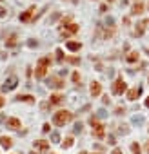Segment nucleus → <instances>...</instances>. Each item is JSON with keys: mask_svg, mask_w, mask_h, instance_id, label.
Masks as SVG:
<instances>
[{"mask_svg": "<svg viewBox=\"0 0 149 154\" xmlns=\"http://www.w3.org/2000/svg\"><path fill=\"white\" fill-rule=\"evenodd\" d=\"M73 132H74V134H78V132H82V123H77V125H74Z\"/></svg>", "mask_w": 149, "mask_h": 154, "instance_id": "obj_23", "label": "nucleus"}, {"mask_svg": "<svg viewBox=\"0 0 149 154\" xmlns=\"http://www.w3.org/2000/svg\"><path fill=\"white\" fill-rule=\"evenodd\" d=\"M35 147H37L38 151H42V152L49 151V143H47V142H44V140H38V142H35Z\"/></svg>", "mask_w": 149, "mask_h": 154, "instance_id": "obj_11", "label": "nucleus"}, {"mask_svg": "<svg viewBox=\"0 0 149 154\" xmlns=\"http://www.w3.org/2000/svg\"><path fill=\"white\" fill-rule=\"evenodd\" d=\"M6 45H9V47H13V45H17V36L11 35L8 40H6Z\"/></svg>", "mask_w": 149, "mask_h": 154, "instance_id": "obj_17", "label": "nucleus"}, {"mask_svg": "<svg viewBox=\"0 0 149 154\" xmlns=\"http://www.w3.org/2000/svg\"><path fill=\"white\" fill-rule=\"evenodd\" d=\"M117 114H124V107H118V109H117Z\"/></svg>", "mask_w": 149, "mask_h": 154, "instance_id": "obj_33", "label": "nucleus"}, {"mask_svg": "<svg viewBox=\"0 0 149 154\" xmlns=\"http://www.w3.org/2000/svg\"><path fill=\"white\" fill-rule=\"evenodd\" d=\"M89 122H91V125H93L95 136H97V138H104V134H106V132H104V125H102V123H98V122H97V118H91Z\"/></svg>", "mask_w": 149, "mask_h": 154, "instance_id": "obj_4", "label": "nucleus"}, {"mask_svg": "<svg viewBox=\"0 0 149 154\" xmlns=\"http://www.w3.org/2000/svg\"><path fill=\"white\" fill-rule=\"evenodd\" d=\"M47 87H51V89H60V87H64V82L57 76H53L47 80Z\"/></svg>", "mask_w": 149, "mask_h": 154, "instance_id": "obj_7", "label": "nucleus"}, {"mask_svg": "<svg viewBox=\"0 0 149 154\" xmlns=\"http://www.w3.org/2000/svg\"><path fill=\"white\" fill-rule=\"evenodd\" d=\"M126 91H127L126 82L122 78H117V80H115V84H113V92H115V94H122V92H126Z\"/></svg>", "mask_w": 149, "mask_h": 154, "instance_id": "obj_3", "label": "nucleus"}, {"mask_svg": "<svg viewBox=\"0 0 149 154\" xmlns=\"http://www.w3.org/2000/svg\"><path fill=\"white\" fill-rule=\"evenodd\" d=\"M131 151H133V154H140V145L138 143H133L131 145Z\"/></svg>", "mask_w": 149, "mask_h": 154, "instance_id": "obj_21", "label": "nucleus"}, {"mask_svg": "<svg viewBox=\"0 0 149 154\" xmlns=\"http://www.w3.org/2000/svg\"><path fill=\"white\" fill-rule=\"evenodd\" d=\"M137 60H138V53L133 51V53H129V55H127V62L133 64V62H137Z\"/></svg>", "mask_w": 149, "mask_h": 154, "instance_id": "obj_18", "label": "nucleus"}, {"mask_svg": "<svg viewBox=\"0 0 149 154\" xmlns=\"http://www.w3.org/2000/svg\"><path fill=\"white\" fill-rule=\"evenodd\" d=\"M17 100H18V102H33V96H29V94H22V96H17Z\"/></svg>", "mask_w": 149, "mask_h": 154, "instance_id": "obj_19", "label": "nucleus"}, {"mask_svg": "<svg viewBox=\"0 0 149 154\" xmlns=\"http://www.w3.org/2000/svg\"><path fill=\"white\" fill-rule=\"evenodd\" d=\"M62 98H64V96H60V94H53V96H51V103H55V105H57V103L62 102Z\"/></svg>", "mask_w": 149, "mask_h": 154, "instance_id": "obj_20", "label": "nucleus"}, {"mask_svg": "<svg viewBox=\"0 0 149 154\" xmlns=\"http://www.w3.org/2000/svg\"><path fill=\"white\" fill-rule=\"evenodd\" d=\"M80 47H82L80 42H67V49H69V51H78Z\"/></svg>", "mask_w": 149, "mask_h": 154, "instance_id": "obj_14", "label": "nucleus"}, {"mask_svg": "<svg viewBox=\"0 0 149 154\" xmlns=\"http://www.w3.org/2000/svg\"><path fill=\"white\" fill-rule=\"evenodd\" d=\"M42 131H44V132H49V123H44V127H42Z\"/></svg>", "mask_w": 149, "mask_h": 154, "instance_id": "obj_32", "label": "nucleus"}, {"mask_svg": "<svg viewBox=\"0 0 149 154\" xmlns=\"http://www.w3.org/2000/svg\"><path fill=\"white\" fill-rule=\"evenodd\" d=\"M8 127H9V129H20L22 123H20L18 118H9V120H8Z\"/></svg>", "mask_w": 149, "mask_h": 154, "instance_id": "obj_10", "label": "nucleus"}, {"mask_svg": "<svg viewBox=\"0 0 149 154\" xmlns=\"http://www.w3.org/2000/svg\"><path fill=\"white\" fill-rule=\"evenodd\" d=\"M31 154H37V152H31Z\"/></svg>", "mask_w": 149, "mask_h": 154, "instance_id": "obj_42", "label": "nucleus"}, {"mask_svg": "<svg viewBox=\"0 0 149 154\" xmlns=\"http://www.w3.org/2000/svg\"><path fill=\"white\" fill-rule=\"evenodd\" d=\"M4 105V98H0V107H2Z\"/></svg>", "mask_w": 149, "mask_h": 154, "instance_id": "obj_39", "label": "nucleus"}, {"mask_svg": "<svg viewBox=\"0 0 149 154\" xmlns=\"http://www.w3.org/2000/svg\"><path fill=\"white\" fill-rule=\"evenodd\" d=\"M100 92H102V85H100L98 82H93L91 84V96L97 98V96H100Z\"/></svg>", "mask_w": 149, "mask_h": 154, "instance_id": "obj_8", "label": "nucleus"}, {"mask_svg": "<svg viewBox=\"0 0 149 154\" xmlns=\"http://www.w3.org/2000/svg\"><path fill=\"white\" fill-rule=\"evenodd\" d=\"M28 45H29V47H37V45H38V42H37V40H29V42H28Z\"/></svg>", "mask_w": 149, "mask_h": 154, "instance_id": "obj_28", "label": "nucleus"}, {"mask_svg": "<svg viewBox=\"0 0 149 154\" xmlns=\"http://www.w3.org/2000/svg\"><path fill=\"white\" fill-rule=\"evenodd\" d=\"M113 24H115L113 16H107V18H106V25H113Z\"/></svg>", "mask_w": 149, "mask_h": 154, "instance_id": "obj_27", "label": "nucleus"}, {"mask_svg": "<svg viewBox=\"0 0 149 154\" xmlns=\"http://www.w3.org/2000/svg\"><path fill=\"white\" fill-rule=\"evenodd\" d=\"M73 82H77V84L80 82V76H78V73H74V75H73Z\"/></svg>", "mask_w": 149, "mask_h": 154, "instance_id": "obj_30", "label": "nucleus"}, {"mask_svg": "<svg viewBox=\"0 0 149 154\" xmlns=\"http://www.w3.org/2000/svg\"><path fill=\"white\" fill-rule=\"evenodd\" d=\"M107 2H113V0H107Z\"/></svg>", "mask_w": 149, "mask_h": 154, "instance_id": "obj_41", "label": "nucleus"}, {"mask_svg": "<svg viewBox=\"0 0 149 154\" xmlns=\"http://www.w3.org/2000/svg\"><path fill=\"white\" fill-rule=\"evenodd\" d=\"M111 154H122V151H120V149H115V151H113Z\"/></svg>", "mask_w": 149, "mask_h": 154, "instance_id": "obj_36", "label": "nucleus"}, {"mask_svg": "<svg viewBox=\"0 0 149 154\" xmlns=\"http://www.w3.org/2000/svg\"><path fill=\"white\" fill-rule=\"evenodd\" d=\"M17 85H18V78H17V76H9L8 80H6V84L2 85V89H4V91H13Z\"/></svg>", "mask_w": 149, "mask_h": 154, "instance_id": "obj_6", "label": "nucleus"}, {"mask_svg": "<svg viewBox=\"0 0 149 154\" xmlns=\"http://www.w3.org/2000/svg\"><path fill=\"white\" fill-rule=\"evenodd\" d=\"M47 67H49V58L44 56L38 60V65H37V71H35V76L37 78H44L46 73H47Z\"/></svg>", "mask_w": 149, "mask_h": 154, "instance_id": "obj_2", "label": "nucleus"}, {"mask_svg": "<svg viewBox=\"0 0 149 154\" xmlns=\"http://www.w3.org/2000/svg\"><path fill=\"white\" fill-rule=\"evenodd\" d=\"M33 13H35V8H29L26 13H22V15H20V22H29L31 16H33Z\"/></svg>", "mask_w": 149, "mask_h": 154, "instance_id": "obj_9", "label": "nucleus"}, {"mask_svg": "<svg viewBox=\"0 0 149 154\" xmlns=\"http://www.w3.org/2000/svg\"><path fill=\"white\" fill-rule=\"evenodd\" d=\"M77 31H78V25L77 24H69V25H62V27H60V35L69 36V35H73V33H77Z\"/></svg>", "mask_w": 149, "mask_h": 154, "instance_id": "obj_5", "label": "nucleus"}, {"mask_svg": "<svg viewBox=\"0 0 149 154\" xmlns=\"http://www.w3.org/2000/svg\"><path fill=\"white\" fill-rule=\"evenodd\" d=\"M146 151H147V152H149V142H147V145H146Z\"/></svg>", "mask_w": 149, "mask_h": 154, "instance_id": "obj_40", "label": "nucleus"}, {"mask_svg": "<svg viewBox=\"0 0 149 154\" xmlns=\"http://www.w3.org/2000/svg\"><path fill=\"white\" fill-rule=\"evenodd\" d=\"M0 16H6V9L4 8H0Z\"/></svg>", "mask_w": 149, "mask_h": 154, "instance_id": "obj_35", "label": "nucleus"}, {"mask_svg": "<svg viewBox=\"0 0 149 154\" xmlns=\"http://www.w3.org/2000/svg\"><path fill=\"white\" fill-rule=\"evenodd\" d=\"M142 11H144V5H142V4H135V5H133V11H131V13H133V15H140Z\"/></svg>", "mask_w": 149, "mask_h": 154, "instance_id": "obj_16", "label": "nucleus"}, {"mask_svg": "<svg viewBox=\"0 0 149 154\" xmlns=\"http://www.w3.org/2000/svg\"><path fill=\"white\" fill-rule=\"evenodd\" d=\"M71 145H73V138H67L66 142H64V147H66V149H69Z\"/></svg>", "mask_w": 149, "mask_h": 154, "instance_id": "obj_24", "label": "nucleus"}, {"mask_svg": "<svg viewBox=\"0 0 149 154\" xmlns=\"http://www.w3.org/2000/svg\"><path fill=\"white\" fill-rule=\"evenodd\" d=\"M4 120H6V116H4V114H0V123H2Z\"/></svg>", "mask_w": 149, "mask_h": 154, "instance_id": "obj_37", "label": "nucleus"}, {"mask_svg": "<svg viewBox=\"0 0 149 154\" xmlns=\"http://www.w3.org/2000/svg\"><path fill=\"white\" fill-rule=\"evenodd\" d=\"M146 107H149V96H147V100H146Z\"/></svg>", "mask_w": 149, "mask_h": 154, "instance_id": "obj_38", "label": "nucleus"}, {"mask_svg": "<svg viewBox=\"0 0 149 154\" xmlns=\"http://www.w3.org/2000/svg\"><path fill=\"white\" fill-rule=\"evenodd\" d=\"M51 140H53V143H58V142H60V134H58V132H53V134H51Z\"/></svg>", "mask_w": 149, "mask_h": 154, "instance_id": "obj_22", "label": "nucleus"}, {"mask_svg": "<svg viewBox=\"0 0 149 154\" xmlns=\"http://www.w3.org/2000/svg\"><path fill=\"white\" fill-rule=\"evenodd\" d=\"M69 62H71V64H78L80 60H78V58H69Z\"/></svg>", "mask_w": 149, "mask_h": 154, "instance_id": "obj_34", "label": "nucleus"}, {"mask_svg": "<svg viewBox=\"0 0 149 154\" xmlns=\"http://www.w3.org/2000/svg\"><path fill=\"white\" fill-rule=\"evenodd\" d=\"M107 143H109V145H115V136H109V138H107Z\"/></svg>", "mask_w": 149, "mask_h": 154, "instance_id": "obj_31", "label": "nucleus"}, {"mask_svg": "<svg viewBox=\"0 0 149 154\" xmlns=\"http://www.w3.org/2000/svg\"><path fill=\"white\" fill-rule=\"evenodd\" d=\"M0 143H2V147H4V149H9V147H11V138H8V136H2V138H0Z\"/></svg>", "mask_w": 149, "mask_h": 154, "instance_id": "obj_15", "label": "nucleus"}, {"mask_svg": "<svg viewBox=\"0 0 149 154\" xmlns=\"http://www.w3.org/2000/svg\"><path fill=\"white\" fill-rule=\"evenodd\" d=\"M57 58H58V60H62V58H64V53H62V49H57Z\"/></svg>", "mask_w": 149, "mask_h": 154, "instance_id": "obj_29", "label": "nucleus"}, {"mask_svg": "<svg viewBox=\"0 0 149 154\" xmlns=\"http://www.w3.org/2000/svg\"><path fill=\"white\" fill-rule=\"evenodd\" d=\"M58 18H60V13H55V15H53V16L49 18V24H53V22H57Z\"/></svg>", "mask_w": 149, "mask_h": 154, "instance_id": "obj_25", "label": "nucleus"}, {"mask_svg": "<svg viewBox=\"0 0 149 154\" xmlns=\"http://www.w3.org/2000/svg\"><path fill=\"white\" fill-rule=\"evenodd\" d=\"M71 118H73V114L69 111H58V112H55L53 122H55V125H58V127H64L67 122H71Z\"/></svg>", "mask_w": 149, "mask_h": 154, "instance_id": "obj_1", "label": "nucleus"}, {"mask_svg": "<svg viewBox=\"0 0 149 154\" xmlns=\"http://www.w3.org/2000/svg\"><path fill=\"white\" fill-rule=\"evenodd\" d=\"M131 122H133V125H144V116H140V114H135L133 118H131Z\"/></svg>", "mask_w": 149, "mask_h": 154, "instance_id": "obj_13", "label": "nucleus"}, {"mask_svg": "<svg viewBox=\"0 0 149 154\" xmlns=\"http://www.w3.org/2000/svg\"><path fill=\"white\" fill-rule=\"evenodd\" d=\"M138 94H140V87H138V89H131V91H127V100H131V102H135Z\"/></svg>", "mask_w": 149, "mask_h": 154, "instance_id": "obj_12", "label": "nucleus"}, {"mask_svg": "<svg viewBox=\"0 0 149 154\" xmlns=\"http://www.w3.org/2000/svg\"><path fill=\"white\" fill-rule=\"evenodd\" d=\"M97 116H98V118H106V116H107V112H106L104 109H100V111L97 112Z\"/></svg>", "mask_w": 149, "mask_h": 154, "instance_id": "obj_26", "label": "nucleus"}]
</instances>
